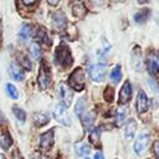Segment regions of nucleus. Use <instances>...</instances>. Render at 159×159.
I'll list each match as a JSON object with an SVG mask.
<instances>
[{
    "label": "nucleus",
    "mask_w": 159,
    "mask_h": 159,
    "mask_svg": "<svg viewBox=\"0 0 159 159\" xmlns=\"http://www.w3.org/2000/svg\"><path fill=\"white\" fill-rule=\"evenodd\" d=\"M113 94H114V91L112 87H107L106 91H104V99L107 102H112L113 101Z\"/></svg>",
    "instance_id": "c756f323"
},
{
    "label": "nucleus",
    "mask_w": 159,
    "mask_h": 159,
    "mask_svg": "<svg viewBox=\"0 0 159 159\" xmlns=\"http://www.w3.org/2000/svg\"><path fill=\"white\" fill-rule=\"evenodd\" d=\"M31 32H32L31 26L27 25V24H24V25L21 26L20 32H19V37H20V40H21V41H26V40L31 36Z\"/></svg>",
    "instance_id": "aec40b11"
},
{
    "label": "nucleus",
    "mask_w": 159,
    "mask_h": 159,
    "mask_svg": "<svg viewBox=\"0 0 159 159\" xmlns=\"http://www.w3.org/2000/svg\"><path fill=\"white\" fill-rule=\"evenodd\" d=\"M5 122V116L2 114V112L0 111V123H4Z\"/></svg>",
    "instance_id": "473e14b6"
},
{
    "label": "nucleus",
    "mask_w": 159,
    "mask_h": 159,
    "mask_svg": "<svg viewBox=\"0 0 159 159\" xmlns=\"http://www.w3.org/2000/svg\"><path fill=\"white\" fill-rule=\"evenodd\" d=\"M149 15H150V10L149 9H142L138 12L134 14V20H135L137 24H144L148 20Z\"/></svg>",
    "instance_id": "f3484780"
},
{
    "label": "nucleus",
    "mask_w": 159,
    "mask_h": 159,
    "mask_svg": "<svg viewBox=\"0 0 159 159\" xmlns=\"http://www.w3.org/2000/svg\"><path fill=\"white\" fill-rule=\"evenodd\" d=\"M50 82H51V71L45 63H42L39 73V84L42 89H46L50 86Z\"/></svg>",
    "instance_id": "0eeeda50"
},
{
    "label": "nucleus",
    "mask_w": 159,
    "mask_h": 159,
    "mask_svg": "<svg viewBox=\"0 0 159 159\" xmlns=\"http://www.w3.org/2000/svg\"><path fill=\"white\" fill-rule=\"evenodd\" d=\"M135 129H137V123L134 119H130L127 124H125V129H124V137L127 140H132L133 137H134V133H135Z\"/></svg>",
    "instance_id": "dca6fc26"
},
{
    "label": "nucleus",
    "mask_w": 159,
    "mask_h": 159,
    "mask_svg": "<svg viewBox=\"0 0 159 159\" xmlns=\"http://www.w3.org/2000/svg\"><path fill=\"white\" fill-rule=\"evenodd\" d=\"M93 159H104V157H103L102 152H97V153L94 154V158H93Z\"/></svg>",
    "instance_id": "2f4dec72"
},
{
    "label": "nucleus",
    "mask_w": 159,
    "mask_h": 159,
    "mask_svg": "<svg viewBox=\"0 0 159 159\" xmlns=\"http://www.w3.org/2000/svg\"><path fill=\"white\" fill-rule=\"evenodd\" d=\"M84 108H86V98L82 97L78 99L77 104H76V108H75V112L78 117H82L84 114Z\"/></svg>",
    "instance_id": "5701e85b"
},
{
    "label": "nucleus",
    "mask_w": 159,
    "mask_h": 159,
    "mask_svg": "<svg viewBox=\"0 0 159 159\" xmlns=\"http://www.w3.org/2000/svg\"><path fill=\"white\" fill-rule=\"evenodd\" d=\"M84 159H89V158H84Z\"/></svg>",
    "instance_id": "58836bf2"
},
{
    "label": "nucleus",
    "mask_w": 159,
    "mask_h": 159,
    "mask_svg": "<svg viewBox=\"0 0 159 159\" xmlns=\"http://www.w3.org/2000/svg\"><path fill=\"white\" fill-rule=\"evenodd\" d=\"M24 4H26V5H31V4H35V1H24Z\"/></svg>",
    "instance_id": "72a5a7b5"
},
{
    "label": "nucleus",
    "mask_w": 159,
    "mask_h": 159,
    "mask_svg": "<svg viewBox=\"0 0 159 159\" xmlns=\"http://www.w3.org/2000/svg\"><path fill=\"white\" fill-rule=\"evenodd\" d=\"M147 66L150 73L159 72V53L155 51H150L147 56Z\"/></svg>",
    "instance_id": "6e6552de"
},
{
    "label": "nucleus",
    "mask_w": 159,
    "mask_h": 159,
    "mask_svg": "<svg viewBox=\"0 0 159 159\" xmlns=\"http://www.w3.org/2000/svg\"><path fill=\"white\" fill-rule=\"evenodd\" d=\"M34 123L37 125V127H42L45 124L48 123V117L47 114L42 113V112H36L34 114Z\"/></svg>",
    "instance_id": "a211bd4d"
},
{
    "label": "nucleus",
    "mask_w": 159,
    "mask_h": 159,
    "mask_svg": "<svg viewBox=\"0 0 159 159\" xmlns=\"http://www.w3.org/2000/svg\"><path fill=\"white\" fill-rule=\"evenodd\" d=\"M58 96H60V99L62 102V104L65 107H68L71 103H72V98H73V92L72 89L70 88V86H67L66 83H60V87H58Z\"/></svg>",
    "instance_id": "39448f33"
},
{
    "label": "nucleus",
    "mask_w": 159,
    "mask_h": 159,
    "mask_svg": "<svg viewBox=\"0 0 159 159\" xmlns=\"http://www.w3.org/2000/svg\"><path fill=\"white\" fill-rule=\"evenodd\" d=\"M9 72H10L11 78H14L15 81H22L24 80V71L17 63H15V62L10 63Z\"/></svg>",
    "instance_id": "4468645a"
},
{
    "label": "nucleus",
    "mask_w": 159,
    "mask_h": 159,
    "mask_svg": "<svg viewBox=\"0 0 159 159\" xmlns=\"http://www.w3.org/2000/svg\"><path fill=\"white\" fill-rule=\"evenodd\" d=\"M94 118H96L94 112H88V113H84V114L81 117L82 124H83V127H84L87 130H92V125H93Z\"/></svg>",
    "instance_id": "2eb2a0df"
},
{
    "label": "nucleus",
    "mask_w": 159,
    "mask_h": 159,
    "mask_svg": "<svg viewBox=\"0 0 159 159\" xmlns=\"http://www.w3.org/2000/svg\"><path fill=\"white\" fill-rule=\"evenodd\" d=\"M107 66L104 63H93L88 68V75L93 82H102L106 76Z\"/></svg>",
    "instance_id": "7ed1b4c3"
},
{
    "label": "nucleus",
    "mask_w": 159,
    "mask_h": 159,
    "mask_svg": "<svg viewBox=\"0 0 159 159\" xmlns=\"http://www.w3.org/2000/svg\"><path fill=\"white\" fill-rule=\"evenodd\" d=\"M6 92H7V94H9L12 99H17V98H19V92H17V89H16V87H15L14 84L7 83V84H6Z\"/></svg>",
    "instance_id": "bb28decb"
},
{
    "label": "nucleus",
    "mask_w": 159,
    "mask_h": 159,
    "mask_svg": "<svg viewBox=\"0 0 159 159\" xmlns=\"http://www.w3.org/2000/svg\"><path fill=\"white\" fill-rule=\"evenodd\" d=\"M12 112H14L15 117H16L20 122H25V119H26V113H25L21 108H19V107H14Z\"/></svg>",
    "instance_id": "c85d7f7f"
},
{
    "label": "nucleus",
    "mask_w": 159,
    "mask_h": 159,
    "mask_svg": "<svg viewBox=\"0 0 159 159\" xmlns=\"http://www.w3.org/2000/svg\"><path fill=\"white\" fill-rule=\"evenodd\" d=\"M125 119H127V109L125 108H118L117 114H116V124L122 125Z\"/></svg>",
    "instance_id": "412c9836"
},
{
    "label": "nucleus",
    "mask_w": 159,
    "mask_h": 159,
    "mask_svg": "<svg viewBox=\"0 0 159 159\" xmlns=\"http://www.w3.org/2000/svg\"><path fill=\"white\" fill-rule=\"evenodd\" d=\"M99 128H94L89 132V142L94 145V147H98L99 145Z\"/></svg>",
    "instance_id": "b1692460"
},
{
    "label": "nucleus",
    "mask_w": 159,
    "mask_h": 159,
    "mask_svg": "<svg viewBox=\"0 0 159 159\" xmlns=\"http://www.w3.org/2000/svg\"><path fill=\"white\" fill-rule=\"evenodd\" d=\"M148 144H149V134L140 133L138 135V138L135 139V142H134V153L138 154V155L143 154L147 150Z\"/></svg>",
    "instance_id": "423d86ee"
},
{
    "label": "nucleus",
    "mask_w": 159,
    "mask_h": 159,
    "mask_svg": "<svg viewBox=\"0 0 159 159\" xmlns=\"http://www.w3.org/2000/svg\"><path fill=\"white\" fill-rule=\"evenodd\" d=\"M55 60L57 66H60L61 68H67L72 63V56L68 47L65 45H60L55 52Z\"/></svg>",
    "instance_id": "f257e3e1"
},
{
    "label": "nucleus",
    "mask_w": 159,
    "mask_h": 159,
    "mask_svg": "<svg viewBox=\"0 0 159 159\" xmlns=\"http://www.w3.org/2000/svg\"><path fill=\"white\" fill-rule=\"evenodd\" d=\"M75 152L77 155H87L91 152V148H89V145H87L83 142H77L75 144Z\"/></svg>",
    "instance_id": "6ab92c4d"
},
{
    "label": "nucleus",
    "mask_w": 159,
    "mask_h": 159,
    "mask_svg": "<svg viewBox=\"0 0 159 159\" xmlns=\"http://www.w3.org/2000/svg\"><path fill=\"white\" fill-rule=\"evenodd\" d=\"M111 78H112V81L116 82V83H118V82L120 81V78H122V70H120V66H119V65H117V66L111 71Z\"/></svg>",
    "instance_id": "393cba45"
},
{
    "label": "nucleus",
    "mask_w": 159,
    "mask_h": 159,
    "mask_svg": "<svg viewBox=\"0 0 159 159\" xmlns=\"http://www.w3.org/2000/svg\"><path fill=\"white\" fill-rule=\"evenodd\" d=\"M132 65L134 67L135 71H142L143 68V61H142V53H140V48L135 47L132 51Z\"/></svg>",
    "instance_id": "ddd939ff"
},
{
    "label": "nucleus",
    "mask_w": 159,
    "mask_h": 159,
    "mask_svg": "<svg viewBox=\"0 0 159 159\" xmlns=\"http://www.w3.org/2000/svg\"><path fill=\"white\" fill-rule=\"evenodd\" d=\"M0 159H4V155H0Z\"/></svg>",
    "instance_id": "c9c22d12"
},
{
    "label": "nucleus",
    "mask_w": 159,
    "mask_h": 159,
    "mask_svg": "<svg viewBox=\"0 0 159 159\" xmlns=\"http://www.w3.org/2000/svg\"><path fill=\"white\" fill-rule=\"evenodd\" d=\"M132 97V84L129 81H125L119 91V96H118V102L120 104H125Z\"/></svg>",
    "instance_id": "9d476101"
},
{
    "label": "nucleus",
    "mask_w": 159,
    "mask_h": 159,
    "mask_svg": "<svg viewBox=\"0 0 159 159\" xmlns=\"http://www.w3.org/2000/svg\"><path fill=\"white\" fill-rule=\"evenodd\" d=\"M158 24H159V19H158Z\"/></svg>",
    "instance_id": "4c0bfd02"
},
{
    "label": "nucleus",
    "mask_w": 159,
    "mask_h": 159,
    "mask_svg": "<svg viewBox=\"0 0 159 159\" xmlns=\"http://www.w3.org/2000/svg\"><path fill=\"white\" fill-rule=\"evenodd\" d=\"M72 10H73V15L76 17H83L84 14H86V9H84V6H83L82 2H76L73 5Z\"/></svg>",
    "instance_id": "4be33fe9"
},
{
    "label": "nucleus",
    "mask_w": 159,
    "mask_h": 159,
    "mask_svg": "<svg viewBox=\"0 0 159 159\" xmlns=\"http://www.w3.org/2000/svg\"><path fill=\"white\" fill-rule=\"evenodd\" d=\"M154 154L159 159V139L155 140V143H154Z\"/></svg>",
    "instance_id": "7c9ffc66"
},
{
    "label": "nucleus",
    "mask_w": 159,
    "mask_h": 159,
    "mask_svg": "<svg viewBox=\"0 0 159 159\" xmlns=\"http://www.w3.org/2000/svg\"><path fill=\"white\" fill-rule=\"evenodd\" d=\"M30 51H31V55L35 60H39L41 57V50H40V46L39 43H32L30 46Z\"/></svg>",
    "instance_id": "cd10ccee"
},
{
    "label": "nucleus",
    "mask_w": 159,
    "mask_h": 159,
    "mask_svg": "<svg viewBox=\"0 0 159 159\" xmlns=\"http://www.w3.org/2000/svg\"><path fill=\"white\" fill-rule=\"evenodd\" d=\"M149 108V99L143 91H139L137 94V111L138 113H144Z\"/></svg>",
    "instance_id": "9b49d317"
},
{
    "label": "nucleus",
    "mask_w": 159,
    "mask_h": 159,
    "mask_svg": "<svg viewBox=\"0 0 159 159\" xmlns=\"http://www.w3.org/2000/svg\"><path fill=\"white\" fill-rule=\"evenodd\" d=\"M53 145V130H48L40 135V147L43 149H50Z\"/></svg>",
    "instance_id": "f8f14e48"
},
{
    "label": "nucleus",
    "mask_w": 159,
    "mask_h": 159,
    "mask_svg": "<svg viewBox=\"0 0 159 159\" xmlns=\"http://www.w3.org/2000/svg\"><path fill=\"white\" fill-rule=\"evenodd\" d=\"M67 25L66 16L62 11H56L52 14V26L57 31H62Z\"/></svg>",
    "instance_id": "1a4fd4ad"
},
{
    "label": "nucleus",
    "mask_w": 159,
    "mask_h": 159,
    "mask_svg": "<svg viewBox=\"0 0 159 159\" xmlns=\"http://www.w3.org/2000/svg\"><path fill=\"white\" fill-rule=\"evenodd\" d=\"M58 1H48V4H51V5H56Z\"/></svg>",
    "instance_id": "f704fd0d"
},
{
    "label": "nucleus",
    "mask_w": 159,
    "mask_h": 159,
    "mask_svg": "<svg viewBox=\"0 0 159 159\" xmlns=\"http://www.w3.org/2000/svg\"><path fill=\"white\" fill-rule=\"evenodd\" d=\"M84 83H86V77H84V72L81 67H77L68 77V84L71 89L75 91H82L84 88Z\"/></svg>",
    "instance_id": "f03ea898"
},
{
    "label": "nucleus",
    "mask_w": 159,
    "mask_h": 159,
    "mask_svg": "<svg viewBox=\"0 0 159 159\" xmlns=\"http://www.w3.org/2000/svg\"><path fill=\"white\" fill-rule=\"evenodd\" d=\"M52 113L57 122H60L63 125H71V117L63 104H56Z\"/></svg>",
    "instance_id": "20e7f679"
},
{
    "label": "nucleus",
    "mask_w": 159,
    "mask_h": 159,
    "mask_svg": "<svg viewBox=\"0 0 159 159\" xmlns=\"http://www.w3.org/2000/svg\"><path fill=\"white\" fill-rule=\"evenodd\" d=\"M0 145H1V148H4V149H7V148L11 145V138H10L9 133H4V134L0 137Z\"/></svg>",
    "instance_id": "a878e982"
},
{
    "label": "nucleus",
    "mask_w": 159,
    "mask_h": 159,
    "mask_svg": "<svg viewBox=\"0 0 159 159\" xmlns=\"http://www.w3.org/2000/svg\"><path fill=\"white\" fill-rule=\"evenodd\" d=\"M0 34H1V22H0Z\"/></svg>",
    "instance_id": "e433bc0d"
}]
</instances>
